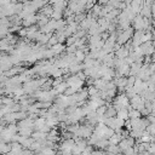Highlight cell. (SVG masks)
I'll list each match as a JSON object with an SVG mask.
<instances>
[{
	"instance_id": "8fae6325",
	"label": "cell",
	"mask_w": 155,
	"mask_h": 155,
	"mask_svg": "<svg viewBox=\"0 0 155 155\" xmlns=\"http://www.w3.org/2000/svg\"><path fill=\"white\" fill-rule=\"evenodd\" d=\"M116 116L120 117V119H122V120H125V121H127V120H130V111L126 108H122L121 110L117 111Z\"/></svg>"
},
{
	"instance_id": "3957f363",
	"label": "cell",
	"mask_w": 155,
	"mask_h": 155,
	"mask_svg": "<svg viewBox=\"0 0 155 155\" xmlns=\"http://www.w3.org/2000/svg\"><path fill=\"white\" fill-rule=\"evenodd\" d=\"M17 126H18V128L21 130V128H34V120H31V119H29V117H27L25 120H22V121H18V124H17Z\"/></svg>"
},
{
	"instance_id": "ba28073f",
	"label": "cell",
	"mask_w": 155,
	"mask_h": 155,
	"mask_svg": "<svg viewBox=\"0 0 155 155\" xmlns=\"http://www.w3.org/2000/svg\"><path fill=\"white\" fill-rule=\"evenodd\" d=\"M74 54H75V61H76V63H79V64H81V62L84 63V61L86 59V53H85L84 51L79 50V48H78V51H76Z\"/></svg>"
},
{
	"instance_id": "484cf974",
	"label": "cell",
	"mask_w": 155,
	"mask_h": 155,
	"mask_svg": "<svg viewBox=\"0 0 155 155\" xmlns=\"http://www.w3.org/2000/svg\"><path fill=\"white\" fill-rule=\"evenodd\" d=\"M125 93H126V96H127V97H128L130 99H132L133 97H136V96L138 94V93H137V91L134 90V87H132V88H128V90H126V92H125Z\"/></svg>"
},
{
	"instance_id": "1f68e13d",
	"label": "cell",
	"mask_w": 155,
	"mask_h": 155,
	"mask_svg": "<svg viewBox=\"0 0 155 155\" xmlns=\"http://www.w3.org/2000/svg\"><path fill=\"white\" fill-rule=\"evenodd\" d=\"M122 154H124V155H138V154L134 151L133 147H130L128 149H126L125 151H122Z\"/></svg>"
},
{
	"instance_id": "4316f807",
	"label": "cell",
	"mask_w": 155,
	"mask_h": 155,
	"mask_svg": "<svg viewBox=\"0 0 155 155\" xmlns=\"http://www.w3.org/2000/svg\"><path fill=\"white\" fill-rule=\"evenodd\" d=\"M116 114H117V111L114 109V107H110V108H108V110L105 113V116L107 117H115Z\"/></svg>"
},
{
	"instance_id": "f1b7e54d",
	"label": "cell",
	"mask_w": 155,
	"mask_h": 155,
	"mask_svg": "<svg viewBox=\"0 0 155 155\" xmlns=\"http://www.w3.org/2000/svg\"><path fill=\"white\" fill-rule=\"evenodd\" d=\"M65 51H67V53H69V54H74V53L78 51V46L74 44V45H71V46H68V47L65 48Z\"/></svg>"
},
{
	"instance_id": "ac0fdd59",
	"label": "cell",
	"mask_w": 155,
	"mask_h": 155,
	"mask_svg": "<svg viewBox=\"0 0 155 155\" xmlns=\"http://www.w3.org/2000/svg\"><path fill=\"white\" fill-rule=\"evenodd\" d=\"M33 130L31 128H21L19 130V134L21 136H23V137H25V138H29V137H31V134H33Z\"/></svg>"
},
{
	"instance_id": "cb8c5ba5",
	"label": "cell",
	"mask_w": 155,
	"mask_h": 155,
	"mask_svg": "<svg viewBox=\"0 0 155 155\" xmlns=\"http://www.w3.org/2000/svg\"><path fill=\"white\" fill-rule=\"evenodd\" d=\"M63 17H64L63 12H61V11H54V12L52 13V16H51V19L59 21V19H63Z\"/></svg>"
},
{
	"instance_id": "ffe728a7",
	"label": "cell",
	"mask_w": 155,
	"mask_h": 155,
	"mask_svg": "<svg viewBox=\"0 0 155 155\" xmlns=\"http://www.w3.org/2000/svg\"><path fill=\"white\" fill-rule=\"evenodd\" d=\"M140 117H142V114L139 110H136V109L130 110V119L131 120H136V119H140Z\"/></svg>"
},
{
	"instance_id": "603a6c76",
	"label": "cell",
	"mask_w": 155,
	"mask_h": 155,
	"mask_svg": "<svg viewBox=\"0 0 155 155\" xmlns=\"http://www.w3.org/2000/svg\"><path fill=\"white\" fill-rule=\"evenodd\" d=\"M150 138H151V134L148 131H144L143 132V136L140 138V142L142 143H150Z\"/></svg>"
},
{
	"instance_id": "5bb4252c",
	"label": "cell",
	"mask_w": 155,
	"mask_h": 155,
	"mask_svg": "<svg viewBox=\"0 0 155 155\" xmlns=\"http://www.w3.org/2000/svg\"><path fill=\"white\" fill-rule=\"evenodd\" d=\"M1 119H4L5 121H6V124L7 125H10V124H16V114L15 113H10V114H7V115H5L4 117H1Z\"/></svg>"
},
{
	"instance_id": "83f0119b",
	"label": "cell",
	"mask_w": 155,
	"mask_h": 155,
	"mask_svg": "<svg viewBox=\"0 0 155 155\" xmlns=\"http://www.w3.org/2000/svg\"><path fill=\"white\" fill-rule=\"evenodd\" d=\"M86 17H87V15H86L85 12H82V13H79V15H75V22L80 24V23H81V22H82V21H84Z\"/></svg>"
},
{
	"instance_id": "9c48e42d",
	"label": "cell",
	"mask_w": 155,
	"mask_h": 155,
	"mask_svg": "<svg viewBox=\"0 0 155 155\" xmlns=\"http://www.w3.org/2000/svg\"><path fill=\"white\" fill-rule=\"evenodd\" d=\"M46 125L50 126L51 128H56V126L59 125V119H58V116H53V117L46 119Z\"/></svg>"
},
{
	"instance_id": "4fadbf2b",
	"label": "cell",
	"mask_w": 155,
	"mask_h": 155,
	"mask_svg": "<svg viewBox=\"0 0 155 155\" xmlns=\"http://www.w3.org/2000/svg\"><path fill=\"white\" fill-rule=\"evenodd\" d=\"M12 150V145L11 143H0V153L1 154H7Z\"/></svg>"
},
{
	"instance_id": "52a82bcc",
	"label": "cell",
	"mask_w": 155,
	"mask_h": 155,
	"mask_svg": "<svg viewBox=\"0 0 155 155\" xmlns=\"http://www.w3.org/2000/svg\"><path fill=\"white\" fill-rule=\"evenodd\" d=\"M46 125V119L44 117H38L35 121H34V130L35 131H41V128Z\"/></svg>"
},
{
	"instance_id": "d590c367",
	"label": "cell",
	"mask_w": 155,
	"mask_h": 155,
	"mask_svg": "<svg viewBox=\"0 0 155 155\" xmlns=\"http://www.w3.org/2000/svg\"><path fill=\"white\" fill-rule=\"evenodd\" d=\"M149 81H150L151 84H154V85H155V74H153V75L150 76V79H149Z\"/></svg>"
},
{
	"instance_id": "f546056e",
	"label": "cell",
	"mask_w": 155,
	"mask_h": 155,
	"mask_svg": "<svg viewBox=\"0 0 155 155\" xmlns=\"http://www.w3.org/2000/svg\"><path fill=\"white\" fill-rule=\"evenodd\" d=\"M107 110H108V108L105 107V105H103V107H99L98 109H97V115L101 117V116H104L105 115V113H107Z\"/></svg>"
},
{
	"instance_id": "d4e9b609",
	"label": "cell",
	"mask_w": 155,
	"mask_h": 155,
	"mask_svg": "<svg viewBox=\"0 0 155 155\" xmlns=\"http://www.w3.org/2000/svg\"><path fill=\"white\" fill-rule=\"evenodd\" d=\"M119 148H120L121 153H122V151H125L126 149H128V148H130V144H128V142H127V138H126V139H122V140L120 142Z\"/></svg>"
},
{
	"instance_id": "8992f818",
	"label": "cell",
	"mask_w": 155,
	"mask_h": 155,
	"mask_svg": "<svg viewBox=\"0 0 155 155\" xmlns=\"http://www.w3.org/2000/svg\"><path fill=\"white\" fill-rule=\"evenodd\" d=\"M139 15H142L144 18H151V17H153V13H151V6L143 5V7H142Z\"/></svg>"
},
{
	"instance_id": "8d00e7d4",
	"label": "cell",
	"mask_w": 155,
	"mask_h": 155,
	"mask_svg": "<svg viewBox=\"0 0 155 155\" xmlns=\"http://www.w3.org/2000/svg\"><path fill=\"white\" fill-rule=\"evenodd\" d=\"M151 13H153V18L155 19V2H154V5L151 6Z\"/></svg>"
},
{
	"instance_id": "7a4b0ae2",
	"label": "cell",
	"mask_w": 155,
	"mask_h": 155,
	"mask_svg": "<svg viewBox=\"0 0 155 155\" xmlns=\"http://www.w3.org/2000/svg\"><path fill=\"white\" fill-rule=\"evenodd\" d=\"M34 24H38V16H36V13L29 15L28 17H25L22 21V27L23 28H29V27H31Z\"/></svg>"
},
{
	"instance_id": "7402d4cb",
	"label": "cell",
	"mask_w": 155,
	"mask_h": 155,
	"mask_svg": "<svg viewBox=\"0 0 155 155\" xmlns=\"http://www.w3.org/2000/svg\"><path fill=\"white\" fill-rule=\"evenodd\" d=\"M125 124H126V121L125 120H122V119H120V117H115V125H116V130H121L124 126H125ZM115 130V131H116Z\"/></svg>"
},
{
	"instance_id": "277c9868",
	"label": "cell",
	"mask_w": 155,
	"mask_h": 155,
	"mask_svg": "<svg viewBox=\"0 0 155 155\" xmlns=\"http://www.w3.org/2000/svg\"><path fill=\"white\" fill-rule=\"evenodd\" d=\"M128 56H130V51L126 48V46H121V48L115 52V57L116 58H120V59H125Z\"/></svg>"
},
{
	"instance_id": "2e32d148",
	"label": "cell",
	"mask_w": 155,
	"mask_h": 155,
	"mask_svg": "<svg viewBox=\"0 0 155 155\" xmlns=\"http://www.w3.org/2000/svg\"><path fill=\"white\" fill-rule=\"evenodd\" d=\"M105 151H107V154H122L119 145H110L109 144L108 148L105 149Z\"/></svg>"
},
{
	"instance_id": "4dcf8cb0",
	"label": "cell",
	"mask_w": 155,
	"mask_h": 155,
	"mask_svg": "<svg viewBox=\"0 0 155 155\" xmlns=\"http://www.w3.org/2000/svg\"><path fill=\"white\" fill-rule=\"evenodd\" d=\"M76 40H78V39H76V36H75V35H73V36L68 38V39H67V42H65V44H67V47H68V46L74 45V44L76 42Z\"/></svg>"
},
{
	"instance_id": "7c38bea8",
	"label": "cell",
	"mask_w": 155,
	"mask_h": 155,
	"mask_svg": "<svg viewBox=\"0 0 155 155\" xmlns=\"http://www.w3.org/2000/svg\"><path fill=\"white\" fill-rule=\"evenodd\" d=\"M108 145H109V140L105 139V138H103V139H101V140L94 145V148H96V149H99V150H105V149L108 148Z\"/></svg>"
},
{
	"instance_id": "d6986e66",
	"label": "cell",
	"mask_w": 155,
	"mask_h": 155,
	"mask_svg": "<svg viewBox=\"0 0 155 155\" xmlns=\"http://www.w3.org/2000/svg\"><path fill=\"white\" fill-rule=\"evenodd\" d=\"M39 155H56V150H54L53 148L46 147V148H44V149L39 153Z\"/></svg>"
},
{
	"instance_id": "f35d334b",
	"label": "cell",
	"mask_w": 155,
	"mask_h": 155,
	"mask_svg": "<svg viewBox=\"0 0 155 155\" xmlns=\"http://www.w3.org/2000/svg\"><path fill=\"white\" fill-rule=\"evenodd\" d=\"M108 155H124V154H108Z\"/></svg>"
},
{
	"instance_id": "9a60e30c",
	"label": "cell",
	"mask_w": 155,
	"mask_h": 155,
	"mask_svg": "<svg viewBox=\"0 0 155 155\" xmlns=\"http://www.w3.org/2000/svg\"><path fill=\"white\" fill-rule=\"evenodd\" d=\"M109 140V144L110 145H119L120 144V142L122 140V138H121V136L119 134V133H115L110 139H108Z\"/></svg>"
},
{
	"instance_id": "30bf717a",
	"label": "cell",
	"mask_w": 155,
	"mask_h": 155,
	"mask_svg": "<svg viewBox=\"0 0 155 155\" xmlns=\"http://www.w3.org/2000/svg\"><path fill=\"white\" fill-rule=\"evenodd\" d=\"M65 48H67V47H65L63 44H57V45H54V46L51 47V50L54 52L56 56H59L61 53H63V52L65 51Z\"/></svg>"
},
{
	"instance_id": "44dd1931",
	"label": "cell",
	"mask_w": 155,
	"mask_h": 155,
	"mask_svg": "<svg viewBox=\"0 0 155 155\" xmlns=\"http://www.w3.org/2000/svg\"><path fill=\"white\" fill-rule=\"evenodd\" d=\"M87 92H88L90 97H94V96L99 94V90L97 87H94V86H88L87 87Z\"/></svg>"
},
{
	"instance_id": "74e56055",
	"label": "cell",
	"mask_w": 155,
	"mask_h": 155,
	"mask_svg": "<svg viewBox=\"0 0 155 155\" xmlns=\"http://www.w3.org/2000/svg\"><path fill=\"white\" fill-rule=\"evenodd\" d=\"M81 155H92V154H91V153H86V151H84Z\"/></svg>"
},
{
	"instance_id": "e575fe53",
	"label": "cell",
	"mask_w": 155,
	"mask_h": 155,
	"mask_svg": "<svg viewBox=\"0 0 155 155\" xmlns=\"http://www.w3.org/2000/svg\"><path fill=\"white\" fill-rule=\"evenodd\" d=\"M125 127H126V130H127L128 132H131V131H132V124H131V120H127V121H126Z\"/></svg>"
},
{
	"instance_id": "6da1fadb",
	"label": "cell",
	"mask_w": 155,
	"mask_h": 155,
	"mask_svg": "<svg viewBox=\"0 0 155 155\" xmlns=\"http://www.w3.org/2000/svg\"><path fill=\"white\" fill-rule=\"evenodd\" d=\"M113 104L120 105V107H122V108H127V107L131 105V103H130V98L126 96V93H119V94L114 98Z\"/></svg>"
},
{
	"instance_id": "5b68a950",
	"label": "cell",
	"mask_w": 155,
	"mask_h": 155,
	"mask_svg": "<svg viewBox=\"0 0 155 155\" xmlns=\"http://www.w3.org/2000/svg\"><path fill=\"white\" fill-rule=\"evenodd\" d=\"M54 12V10H53V6L52 5H50V4H47L45 7H42L41 10H40V13H42V15H45L46 17H48V18H51V16H52V13Z\"/></svg>"
},
{
	"instance_id": "e0dca14e",
	"label": "cell",
	"mask_w": 155,
	"mask_h": 155,
	"mask_svg": "<svg viewBox=\"0 0 155 155\" xmlns=\"http://www.w3.org/2000/svg\"><path fill=\"white\" fill-rule=\"evenodd\" d=\"M68 87H69V85L67 84V81H63L62 84H59V85L56 87V90L59 92V94H64L65 91L68 90Z\"/></svg>"
},
{
	"instance_id": "836d02e7",
	"label": "cell",
	"mask_w": 155,
	"mask_h": 155,
	"mask_svg": "<svg viewBox=\"0 0 155 155\" xmlns=\"http://www.w3.org/2000/svg\"><path fill=\"white\" fill-rule=\"evenodd\" d=\"M48 136H51V137H59V131L57 128H52L51 132L48 133Z\"/></svg>"
},
{
	"instance_id": "d6a6232c",
	"label": "cell",
	"mask_w": 155,
	"mask_h": 155,
	"mask_svg": "<svg viewBox=\"0 0 155 155\" xmlns=\"http://www.w3.org/2000/svg\"><path fill=\"white\" fill-rule=\"evenodd\" d=\"M18 35H19L21 38L25 39V38L28 36V29H27V28H22V29L18 31Z\"/></svg>"
}]
</instances>
